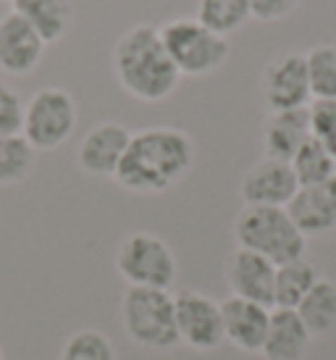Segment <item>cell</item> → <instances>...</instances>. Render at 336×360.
<instances>
[{
    "mask_svg": "<svg viewBox=\"0 0 336 360\" xmlns=\"http://www.w3.org/2000/svg\"><path fill=\"white\" fill-rule=\"evenodd\" d=\"M160 40L179 74L205 77L221 69L228 58V40L198 19H174L160 27Z\"/></svg>",
    "mask_w": 336,
    "mask_h": 360,
    "instance_id": "5b68a950",
    "label": "cell"
},
{
    "mask_svg": "<svg viewBox=\"0 0 336 360\" xmlns=\"http://www.w3.org/2000/svg\"><path fill=\"white\" fill-rule=\"evenodd\" d=\"M307 140H310V113H307V108L271 113V119L266 121V129H263L266 158L287 160L289 163Z\"/></svg>",
    "mask_w": 336,
    "mask_h": 360,
    "instance_id": "2e32d148",
    "label": "cell"
},
{
    "mask_svg": "<svg viewBox=\"0 0 336 360\" xmlns=\"http://www.w3.org/2000/svg\"><path fill=\"white\" fill-rule=\"evenodd\" d=\"M299 319L305 321L307 331L313 337H323L336 329V284L331 279H321L313 284L302 302L297 305Z\"/></svg>",
    "mask_w": 336,
    "mask_h": 360,
    "instance_id": "d6986e66",
    "label": "cell"
},
{
    "mask_svg": "<svg viewBox=\"0 0 336 360\" xmlns=\"http://www.w3.org/2000/svg\"><path fill=\"white\" fill-rule=\"evenodd\" d=\"M0 360H3V352H0Z\"/></svg>",
    "mask_w": 336,
    "mask_h": 360,
    "instance_id": "4dcf8cb0",
    "label": "cell"
},
{
    "mask_svg": "<svg viewBox=\"0 0 336 360\" xmlns=\"http://www.w3.org/2000/svg\"><path fill=\"white\" fill-rule=\"evenodd\" d=\"M226 281L234 297L252 300L271 308L273 305V281L276 266L252 250L237 248L226 263Z\"/></svg>",
    "mask_w": 336,
    "mask_h": 360,
    "instance_id": "7c38bea8",
    "label": "cell"
},
{
    "mask_svg": "<svg viewBox=\"0 0 336 360\" xmlns=\"http://www.w3.org/2000/svg\"><path fill=\"white\" fill-rule=\"evenodd\" d=\"M321 279L316 266L305 258L289 260L276 266V281H273V305L276 308H292L302 302L307 292L313 290V284Z\"/></svg>",
    "mask_w": 336,
    "mask_h": 360,
    "instance_id": "ffe728a7",
    "label": "cell"
},
{
    "mask_svg": "<svg viewBox=\"0 0 336 360\" xmlns=\"http://www.w3.org/2000/svg\"><path fill=\"white\" fill-rule=\"evenodd\" d=\"M176 308V334L179 342L189 345L192 350L208 352L224 342V316L221 305L208 295L195 290H181L174 297Z\"/></svg>",
    "mask_w": 336,
    "mask_h": 360,
    "instance_id": "9c48e42d",
    "label": "cell"
},
{
    "mask_svg": "<svg viewBox=\"0 0 336 360\" xmlns=\"http://www.w3.org/2000/svg\"><path fill=\"white\" fill-rule=\"evenodd\" d=\"M313 334L307 331L305 321L292 308L271 310L268 334L263 342V358L266 360H302L307 355Z\"/></svg>",
    "mask_w": 336,
    "mask_h": 360,
    "instance_id": "9a60e30c",
    "label": "cell"
},
{
    "mask_svg": "<svg viewBox=\"0 0 336 360\" xmlns=\"http://www.w3.org/2000/svg\"><path fill=\"white\" fill-rule=\"evenodd\" d=\"M77 127V105L66 90L45 87L34 92L24 108L21 134L34 150H56Z\"/></svg>",
    "mask_w": 336,
    "mask_h": 360,
    "instance_id": "52a82bcc",
    "label": "cell"
},
{
    "mask_svg": "<svg viewBox=\"0 0 336 360\" xmlns=\"http://www.w3.org/2000/svg\"><path fill=\"white\" fill-rule=\"evenodd\" d=\"M247 19H252L250 0H200L198 3V21L221 37L245 27Z\"/></svg>",
    "mask_w": 336,
    "mask_h": 360,
    "instance_id": "44dd1931",
    "label": "cell"
},
{
    "mask_svg": "<svg viewBox=\"0 0 336 360\" xmlns=\"http://www.w3.org/2000/svg\"><path fill=\"white\" fill-rule=\"evenodd\" d=\"M11 6H13V13H19L40 34L45 45L66 37L74 21L71 0H13Z\"/></svg>",
    "mask_w": 336,
    "mask_h": 360,
    "instance_id": "e0dca14e",
    "label": "cell"
},
{
    "mask_svg": "<svg viewBox=\"0 0 336 360\" xmlns=\"http://www.w3.org/2000/svg\"><path fill=\"white\" fill-rule=\"evenodd\" d=\"M34 153L37 150L24 140V134H3L0 137V187L27 179L34 166Z\"/></svg>",
    "mask_w": 336,
    "mask_h": 360,
    "instance_id": "cb8c5ba5",
    "label": "cell"
},
{
    "mask_svg": "<svg viewBox=\"0 0 336 360\" xmlns=\"http://www.w3.org/2000/svg\"><path fill=\"white\" fill-rule=\"evenodd\" d=\"M0 3H13V0H0Z\"/></svg>",
    "mask_w": 336,
    "mask_h": 360,
    "instance_id": "f546056e",
    "label": "cell"
},
{
    "mask_svg": "<svg viewBox=\"0 0 336 360\" xmlns=\"http://www.w3.org/2000/svg\"><path fill=\"white\" fill-rule=\"evenodd\" d=\"M113 69L121 87L131 98L145 103L166 101L181 79L163 48L158 27L150 24H137L127 34H121L113 51Z\"/></svg>",
    "mask_w": 336,
    "mask_h": 360,
    "instance_id": "7a4b0ae2",
    "label": "cell"
},
{
    "mask_svg": "<svg viewBox=\"0 0 336 360\" xmlns=\"http://www.w3.org/2000/svg\"><path fill=\"white\" fill-rule=\"evenodd\" d=\"M195 166V142L174 127H153L131 134L113 179L137 195H158L181 181Z\"/></svg>",
    "mask_w": 336,
    "mask_h": 360,
    "instance_id": "6da1fadb",
    "label": "cell"
},
{
    "mask_svg": "<svg viewBox=\"0 0 336 360\" xmlns=\"http://www.w3.org/2000/svg\"><path fill=\"white\" fill-rule=\"evenodd\" d=\"M221 316H224V340H228L234 347L245 352L263 350L271 308L231 295L228 300L221 302Z\"/></svg>",
    "mask_w": 336,
    "mask_h": 360,
    "instance_id": "5bb4252c",
    "label": "cell"
},
{
    "mask_svg": "<svg viewBox=\"0 0 336 360\" xmlns=\"http://www.w3.org/2000/svg\"><path fill=\"white\" fill-rule=\"evenodd\" d=\"M60 360H116L113 342L98 329H79L71 334L63 350Z\"/></svg>",
    "mask_w": 336,
    "mask_h": 360,
    "instance_id": "d4e9b609",
    "label": "cell"
},
{
    "mask_svg": "<svg viewBox=\"0 0 336 360\" xmlns=\"http://www.w3.org/2000/svg\"><path fill=\"white\" fill-rule=\"evenodd\" d=\"M234 237L239 248L263 255L273 266L305 258L307 237L297 229L287 208L245 205L234 221Z\"/></svg>",
    "mask_w": 336,
    "mask_h": 360,
    "instance_id": "3957f363",
    "label": "cell"
},
{
    "mask_svg": "<svg viewBox=\"0 0 336 360\" xmlns=\"http://www.w3.org/2000/svg\"><path fill=\"white\" fill-rule=\"evenodd\" d=\"M116 269L129 281V287L168 290L176 279L174 250L160 237L148 231H134L121 242L116 252Z\"/></svg>",
    "mask_w": 336,
    "mask_h": 360,
    "instance_id": "8992f818",
    "label": "cell"
},
{
    "mask_svg": "<svg viewBox=\"0 0 336 360\" xmlns=\"http://www.w3.org/2000/svg\"><path fill=\"white\" fill-rule=\"evenodd\" d=\"M292 171H295L299 187H318L326 184L331 176L336 174V160L326 153V148L318 140H310L295 153V158L289 160Z\"/></svg>",
    "mask_w": 336,
    "mask_h": 360,
    "instance_id": "7402d4cb",
    "label": "cell"
},
{
    "mask_svg": "<svg viewBox=\"0 0 336 360\" xmlns=\"http://www.w3.org/2000/svg\"><path fill=\"white\" fill-rule=\"evenodd\" d=\"M313 101H336V45H316L305 53Z\"/></svg>",
    "mask_w": 336,
    "mask_h": 360,
    "instance_id": "603a6c76",
    "label": "cell"
},
{
    "mask_svg": "<svg viewBox=\"0 0 336 360\" xmlns=\"http://www.w3.org/2000/svg\"><path fill=\"white\" fill-rule=\"evenodd\" d=\"M124 329L131 340L150 350H168L179 342L174 295L153 287H129L121 302Z\"/></svg>",
    "mask_w": 336,
    "mask_h": 360,
    "instance_id": "277c9868",
    "label": "cell"
},
{
    "mask_svg": "<svg viewBox=\"0 0 336 360\" xmlns=\"http://www.w3.org/2000/svg\"><path fill=\"white\" fill-rule=\"evenodd\" d=\"M302 6V0H250L252 19L257 21H278L295 13Z\"/></svg>",
    "mask_w": 336,
    "mask_h": 360,
    "instance_id": "83f0119b",
    "label": "cell"
},
{
    "mask_svg": "<svg viewBox=\"0 0 336 360\" xmlns=\"http://www.w3.org/2000/svg\"><path fill=\"white\" fill-rule=\"evenodd\" d=\"M297 190L299 181L292 171V163L276 158L257 160L239 184L245 205H266V208H287Z\"/></svg>",
    "mask_w": 336,
    "mask_h": 360,
    "instance_id": "30bf717a",
    "label": "cell"
},
{
    "mask_svg": "<svg viewBox=\"0 0 336 360\" xmlns=\"http://www.w3.org/2000/svg\"><path fill=\"white\" fill-rule=\"evenodd\" d=\"M287 213L292 216L297 229L302 231L305 237L336 231V213L323 184H318V187H299L295 198L289 200Z\"/></svg>",
    "mask_w": 336,
    "mask_h": 360,
    "instance_id": "ac0fdd59",
    "label": "cell"
},
{
    "mask_svg": "<svg viewBox=\"0 0 336 360\" xmlns=\"http://www.w3.org/2000/svg\"><path fill=\"white\" fill-rule=\"evenodd\" d=\"M326 187V192H328V200H331V205H334V213H336V174L331 176V179L323 184Z\"/></svg>",
    "mask_w": 336,
    "mask_h": 360,
    "instance_id": "f1b7e54d",
    "label": "cell"
},
{
    "mask_svg": "<svg viewBox=\"0 0 336 360\" xmlns=\"http://www.w3.org/2000/svg\"><path fill=\"white\" fill-rule=\"evenodd\" d=\"M45 42L19 13L0 16V71L13 77H27L40 66Z\"/></svg>",
    "mask_w": 336,
    "mask_h": 360,
    "instance_id": "8fae6325",
    "label": "cell"
},
{
    "mask_svg": "<svg viewBox=\"0 0 336 360\" xmlns=\"http://www.w3.org/2000/svg\"><path fill=\"white\" fill-rule=\"evenodd\" d=\"M129 140H131V131L124 124H116V121L98 124L84 134L77 160L92 176H116Z\"/></svg>",
    "mask_w": 336,
    "mask_h": 360,
    "instance_id": "4fadbf2b",
    "label": "cell"
},
{
    "mask_svg": "<svg viewBox=\"0 0 336 360\" xmlns=\"http://www.w3.org/2000/svg\"><path fill=\"white\" fill-rule=\"evenodd\" d=\"M24 108H27V103L21 101L19 92L0 82V137L3 134H21Z\"/></svg>",
    "mask_w": 336,
    "mask_h": 360,
    "instance_id": "4316f807",
    "label": "cell"
},
{
    "mask_svg": "<svg viewBox=\"0 0 336 360\" xmlns=\"http://www.w3.org/2000/svg\"><path fill=\"white\" fill-rule=\"evenodd\" d=\"M260 92L271 113L307 108L313 103V95H310V82H307L305 56L284 53L271 60L260 77Z\"/></svg>",
    "mask_w": 336,
    "mask_h": 360,
    "instance_id": "ba28073f",
    "label": "cell"
},
{
    "mask_svg": "<svg viewBox=\"0 0 336 360\" xmlns=\"http://www.w3.org/2000/svg\"><path fill=\"white\" fill-rule=\"evenodd\" d=\"M310 113V137L318 140L331 158L336 160V101H313Z\"/></svg>",
    "mask_w": 336,
    "mask_h": 360,
    "instance_id": "484cf974",
    "label": "cell"
}]
</instances>
